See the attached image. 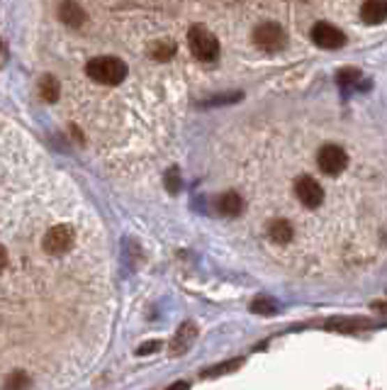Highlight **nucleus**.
I'll return each instance as SVG.
<instances>
[{"label":"nucleus","mask_w":387,"mask_h":390,"mask_svg":"<svg viewBox=\"0 0 387 390\" xmlns=\"http://www.w3.org/2000/svg\"><path fill=\"white\" fill-rule=\"evenodd\" d=\"M86 73L103 86H117L127 78V63L117 57H96L88 61Z\"/></svg>","instance_id":"1"},{"label":"nucleus","mask_w":387,"mask_h":390,"mask_svg":"<svg viewBox=\"0 0 387 390\" xmlns=\"http://www.w3.org/2000/svg\"><path fill=\"white\" fill-rule=\"evenodd\" d=\"M188 44H190V52L197 61L212 63L220 57V42H217L215 34L207 27H202V24H192L190 32H188Z\"/></svg>","instance_id":"2"},{"label":"nucleus","mask_w":387,"mask_h":390,"mask_svg":"<svg viewBox=\"0 0 387 390\" xmlns=\"http://www.w3.org/2000/svg\"><path fill=\"white\" fill-rule=\"evenodd\" d=\"M254 44L266 54H278L287 47V34L278 22H263L254 29Z\"/></svg>","instance_id":"3"},{"label":"nucleus","mask_w":387,"mask_h":390,"mask_svg":"<svg viewBox=\"0 0 387 390\" xmlns=\"http://www.w3.org/2000/svg\"><path fill=\"white\" fill-rule=\"evenodd\" d=\"M317 166H319L321 174L339 176L349 166V154L339 144H324L319 149V154H317Z\"/></svg>","instance_id":"4"},{"label":"nucleus","mask_w":387,"mask_h":390,"mask_svg":"<svg viewBox=\"0 0 387 390\" xmlns=\"http://www.w3.org/2000/svg\"><path fill=\"white\" fill-rule=\"evenodd\" d=\"M312 42L319 49H341L346 44V34L331 22H317L312 27Z\"/></svg>","instance_id":"5"},{"label":"nucleus","mask_w":387,"mask_h":390,"mask_svg":"<svg viewBox=\"0 0 387 390\" xmlns=\"http://www.w3.org/2000/svg\"><path fill=\"white\" fill-rule=\"evenodd\" d=\"M295 195L310 210H314V207H319L324 202V190H321V186L312 176H300L295 181Z\"/></svg>","instance_id":"6"},{"label":"nucleus","mask_w":387,"mask_h":390,"mask_svg":"<svg viewBox=\"0 0 387 390\" xmlns=\"http://www.w3.org/2000/svg\"><path fill=\"white\" fill-rule=\"evenodd\" d=\"M44 251L49 254H63V251L71 249L73 244V230L66 225H56L44 234Z\"/></svg>","instance_id":"7"},{"label":"nucleus","mask_w":387,"mask_h":390,"mask_svg":"<svg viewBox=\"0 0 387 390\" xmlns=\"http://www.w3.org/2000/svg\"><path fill=\"white\" fill-rule=\"evenodd\" d=\"M195 339H197L195 322H183L181 327H178L173 342H171V354H173V357H181V354H185L188 349L195 344Z\"/></svg>","instance_id":"8"},{"label":"nucleus","mask_w":387,"mask_h":390,"mask_svg":"<svg viewBox=\"0 0 387 390\" xmlns=\"http://www.w3.org/2000/svg\"><path fill=\"white\" fill-rule=\"evenodd\" d=\"M361 17L365 24H383L387 20V0H365L361 5Z\"/></svg>","instance_id":"9"},{"label":"nucleus","mask_w":387,"mask_h":390,"mask_svg":"<svg viewBox=\"0 0 387 390\" xmlns=\"http://www.w3.org/2000/svg\"><path fill=\"white\" fill-rule=\"evenodd\" d=\"M217 210H220L225 217H239L241 210H244V200H241L239 193L229 190V193H222L220 197H217Z\"/></svg>","instance_id":"10"},{"label":"nucleus","mask_w":387,"mask_h":390,"mask_svg":"<svg viewBox=\"0 0 387 390\" xmlns=\"http://www.w3.org/2000/svg\"><path fill=\"white\" fill-rule=\"evenodd\" d=\"M326 327L334 332H361V329H370V320L365 317H336L329 320Z\"/></svg>","instance_id":"11"},{"label":"nucleus","mask_w":387,"mask_h":390,"mask_svg":"<svg viewBox=\"0 0 387 390\" xmlns=\"http://www.w3.org/2000/svg\"><path fill=\"white\" fill-rule=\"evenodd\" d=\"M292 234H295V230H292V225L287 220H273L271 225H268V237H271V241H275V244H290Z\"/></svg>","instance_id":"12"},{"label":"nucleus","mask_w":387,"mask_h":390,"mask_svg":"<svg viewBox=\"0 0 387 390\" xmlns=\"http://www.w3.org/2000/svg\"><path fill=\"white\" fill-rule=\"evenodd\" d=\"M59 15H61L63 22L71 24V27H81L83 20H86V13H83L78 3H63L61 8H59Z\"/></svg>","instance_id":"13"},{"label":"nucleus","mask_w":387,"mask_h":390,"mask_svg":"<svg viewBox=\"0 0 387 390\" xmlns=\"http://www.w3.org/2000/svg\"><path fill=\"white\" fill-rule=\"evenodd\" d=\"M59 81L54 76H42V81H39V96L44 98L47 103H54L59 98Z\"/></svg>","instance_id":"14"},{"label":"nucleus","mask_w":387,"mask_h":390,"mask_svg":"<svg viewBox=\"0 0 387 390\" xmlns=\"http://www.w3.org/2000/svg\"><path fill=\"white\" fill-rule=\"evenodd\" d=\"M29 388V376L24 371H15L5 378V390H27Z\"/></svg>","instance_id":"15"},{"label":"nucleus","mask_w":387,"mask_h":390,"mask_svg":"<svg viewBox=\"0 0 387 390\" xmlns=\"http://www.w3.org/2000/svg\"><path fill=\"white\" fill-rule=\"evenodd\" d=\"M251 310H254L256 315H275L278 305L273 303L271 298H256L254 303H251Z\"/></svg>","instance_id":"16"},{"label":"nucleus","mask_w":387,"mask_h":390,"mask_svg":"<svg viewBox=\"0 0 387 390\" xmlns=\"http://www.w3.org/2000/svg\"><path fill=\"white\" fill-rule=\"evenodd\" d=\"M153 57L158 59V61H168V59L176 54V47H173L171 42H158V44H153Z\"/></svg>","instance_id":"17"},{"label":"nucleus","mask_w":387,"mask_h":390,"mask_svg":"<svg viewBox=\"0 0 387 390\" xmlns=\"http://www.w3.org/2000/svg\"><path fill=\"white\" fill-rule=\"evenodd\" d=\"M358 81H361L358 68H344V71H339V83H341V86H349V83H358Z\"/></svg>","instance_id":"18"},{"label":"nucleus","mask_w":387,"mask_h":390,"mask_svg":"<svg viewBox=\"0 0 387 390\" xmlns=\"http://www.w3.org/2000/svg\"><path fill=\"white\" fill-rule=\"evenodd\" d=\"M156 347H158V342H151V344H144L142 349H139V354H146V352H156Z\"/></svg>","instance_id":"19"},{"label":"nucleus","mask_w":387,"mask_h":390,"mask_svg":"<svg viewBox=\"0 0 387 390\" xmlns=\"http://www.w3.org/2000/svg\"><path fill=\"white\" fill-rule=\"evenodd\" d=\"M5 266H8V251H5L3 246H0V271H3Z\"/></svg>","instance_id":"20"},{"label":"nucleus","mask_w":387,"mask_h":390,"mask_svg":"<svg viewBox=\"0 0 387 390\" xmlns=\"http://www.w3.org/2000/svg\"><path fill=\"white\" fill-rule=\"evenodd\" d=\"M168 390H188V383H176V386H171Z\"/></svg>","instance_id":"21"}]
</instances>
